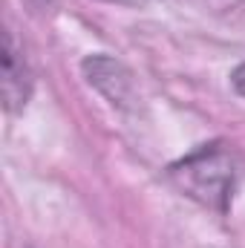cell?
<instances>
[{"label": "cell", "instance_id": "1", "mask_svg": "<svg viewBox=\"0 0 245 248\" xmlns=\"http://www.w3.org/2000/svg\"><path fill=\"white\" fill-rule=\"evenodd\" d=\"M170 176L187 196L219 211H225L234 193V162L219 144L199 147L196 153L170 168Z\"/></svg>", "mask_w": 245, "mask_h": 248}, {"label": "cell", "instance_id": "2", "mask_svg": "<svg viewBox=\"0 0 245 248\" xmlns=\"http://www.w3.org/2000/svg\"><path fill=\"white\" fill-rule=\"evenodd\" d=\"M84 72L90 78L92 87H98L113 104H127L133 98V81L130 72L124 69L119 61L104 58V55H92L84 61Z\"/></svg>", "mask_w": 245, "mask_h": 248}, {"label": "cell", "instance_id": "3", "mask_svg": "<svg viewBox=\"0 0 245 248\" xmlns=\"http://www.w3.org/2000/svg\"><path fill=\"white\" fill-rule=\"evenodd\" d=\"M32 90V78H29V66L23 61V55H17L12 35L6 32L3 41V98L9 110H17L26 104Z\"/></svg>", "mask_w": 245, "mask_h": 248}, {"label": "cell", "instance_id": "4", "mask_svg": "<svg viewBox=\"0 0 245 248\" xmlns=\"http://www.w3.org/2000/svg\"><path fill=\"white\" fill-rule=\"evenodd\" d=\"M231 84H234V90H237V93L245 98V63H240V66L234 69V75H231Z\"/></svg>", "mask_w": 245, "mask_h": 248}, {"label": "cell", "instance_id": "5", "mask_svg": "<svg viewBox=\"0 0 245 248\" xmlns=\"http://www.w3.org/2000/svg\"><path fill=\"white\" fill-rule=\"evenodd\" d=\"M116 3H144V0H116Z\"/></svg>", "mask_w": 245, "mask_h": 248}]
</instances>
